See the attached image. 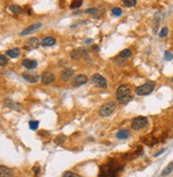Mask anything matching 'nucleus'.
Masks as SVG:
<instances>
[{
  "label": "nucleus",
  "mask_w": 173,
  "mask_h": 177,
  "mask_svg": "<svg viewBox=\"0 0 173 177\" xmlns=\"http://www.w3.org/2000/svg\"><path fill=\"white\" fill-rule=\"evenodd\" d=\"M131 89L128 85H120L118 87L116 91V99L117 101L121 103V104H126L132 100V95H131Z\"/></svg>",
  "instance_id": "nucleus-1"
},
{
  "label": "nucleus",
  "mask_w": 173,
  "mask_h": 177,
  "mask_svg": "<svg viewBox=\"0 0 173 177\" xmlns=\"http://www.w3.org/2000/svg\"><path fill=\"white\" fill-rule=\"evenodd\" d=\"M113 162L114 160H112L108 163H106V166H101V172L99 177H117V173L119 170H121V168H117V162L116 163Z\"/></svg>",
  "instance_id": "nucleus-2"
},
{
  "label": "nucleus",
  "mask_w": 173,
  "mask_h": 177,
  "mask_svg": "<svg viewBox=\"0 0 173 177\" xmlns=\"http://www.w3.org/2000/svg\"><path fill=\"white\" fill-rule=\"evenodd\" d=\"M117 108V104L115 102H108V103H105L104 105L101 106V108L99 109V115L103 118L109 117L114 113V111L116 110Z\"/></svg>",
  "instance_id": "nucleus-3"
},
{
  "label": "nucleus",
  "mask_w": 173,
  "mask_h": 177,
  "mask_svg": "<svg viewBox=\"0 0 173 177\" xmlns=\"http://www.w3.org/2000/svg\"><path fill=\"white\" fill-rule=\"evenodd\" d=\"M154 87L155 85L153 82H148V83H144L143 85H141V86L137 87L135 89V92L138 95H148L154 90Z\"/></svg>",
  "instance_id": "nucleus-4"
},
{
  "label": "nucleus",
  "mask_w": 173,
  "mask_h": 177,
  "mask_svg": "<svg viewBox=\"0 0 173 177\" xmlns=\"http://www.w3.org/2000/svg\"><path fill=\"white\" fill-rule=\"evenodd\" d=\"M148 125V118L142 117V116H139V117H136L133 119L132 121V128L134 131H140Z\"/></svg>",
  "instance_id": "nucleus-5"
},
{
  "label": "nucleus",
  "mask_w": 173,
  "mask_h": 177,
  "mask_svg": "<svg viewBox=\"0 0 173 177\" xmlns=\"http://www.w3.org/2000/svg\"><path fill=\"white\" fill-rule=\"evenodd\" d=\"M91 82L99 88H106L107 87V82L104 79V76H102L99 73H94V76H91Z\"/></svg>",
  "instance_id": "nucleus-6"
},
{
  "label": "nucleus",
  "mask_w": 173,
  "mask_h": 177,
  "mask_svg": "<svg viewBox=\"0 0 173 177\" xmlns=\"http://www.w3.org/2000/svg\"><path fill=\"white\" fill-rule=\"evenodd\" d=\"M88 82V78H87L85 74H78V76H75L71 81V86L72 87H80L84 85V84H86Z\"/></svg>",
  "instance_id": "nucleus-7"
},
{
  "label": "nucleus",
  "mask_w": 173,
  "mask_h": 177,
  "mask_svg": "<svg viewBox=\"0 0 173 177\" xmlns=\"http://www.w3.org/2000/svg\"><path fill=\"white\" fill-rule=\"evenodd\" d=\"M88 54V51L85 48H77V49L72 50L71 53H70V57L72 60H80L82 57L86 56Z\"/></svg>",
  "instance_id": "nucleus-8"
},
{
  "label": "nucleus",
  "mask_w": 173,
  "mask_h": 177,
  "mask_svg": "<svg viewBox=\"0 0 173 177\" xmlns=\"http://www.w3.org/2000/svg\"><path fill=\"white\" fill-rule=\"evenodd\" d=\"M41 81L44 85H50L55 81V76L53 74L52 72L45 71L41 76Z\"/></svg>",
  "instance_id": "nucleus-9"
},
{
  "label": "nucleus",
  "mask_w": 173,
  "mask_h": 177,
  "mask_svg": "<svg viewBox=\"0 0 173 177\" xmlns=\"http://www.w3.org/2000/svg\"><path fill=\"white\" fill-rule=\"evenodd\" d=\"M39 47V39L36 37H31L25 44V49L27 50H33Z\"/></svg>",
  "instance_id": "nucleus-10"
},
{
  "label": "nucleus",
  "mask_w": 173,
  "mask_h": 177,
  "mask_svg": "<svg viewBox=\"0 0 173 177\" xmlns=\"http://www.w3.org/2000/svg\"><path fill=\"white\" fill-rule=\"evenodd\" d=\"M75 76V70L71 69V68H64L60 73V76L62 80L64 81H69L71 80Z\"/></svg>",
  "instance_id": "nucleus-11"
},
{
  "label": "nucleus",
  "mask_w": 173,
  "mask_h": 177,
  "mask_svg": "<svg viewBox=\"0 0 173 177\" xmlns=\"http://www.w3.org/2000/svg\"><path fill=\"white\" fill-rule=\"evenodd\" d=\"M4 105L9 107V108H11V109L16 110V111H21L23 110V106L20 105L19 103L14 102L13 100H10V99H5L4 100Z\"/></svg>",
  "instance_id": "nucleus-12"
},
{
  "label": "nucleus",
  "mask_w": 173,
  "mask_h": 177,
  "mask_svg": "<svg viewBox=\"0 0 173 177\" xmlns=\"http://www.w3.org/2000/svg\"><path fill=\"white\" fill-rule=\"evenodd\" d=\"M41 27V23H33V25H31V26H29L28 28H26L25 30L21 31V35L23 36H26V35H29V34L33 33V32H35V31H37L39 28Z\"/></svg>",
  "instance_id": "nucleus-13"
},
{
  "label": "nucleus",
  "mask_w": 173,
  "mask_h": 177,
  "mask_svg": "<svg viewBox=\"0 0 173 177\" xmlns=\"http://www.w3.org/2000/svg\"><path fill=\"white\" fill-rule=\"evenodd\" d=\"M21 66L25 67L28 70H33L37 67V62L35 60H30V58H26L21 62Z\"/></svg>",
  "instance_id": "nucleus-14"
},
{
  "label": "nucleus",
  "mask_w": 173,
  "mask_h": 177,
  "mask_svg": "<svg viewBox=\"0 0 173 177\" xmlns=\"http://www.w3.org/2000/svg\"><path fill=\"white\" fill-rule=\"evenodd\" d=\"M23 79H25L29 83H37L38 81L41 80V78L37 74H33V73H30V72H23Z\"/></svg>",
  "instance_id": "nucleus-15"
},
{
  "label": "nucleus",
  "mask_w": 173,
  "mask_h": 177,
  "mask_svg": "<svg viewBox=\"0 0 173 177\" xmlns=\"http://www.w3.org/2000/svg\"><path fill=\"white\" fill-rule=\"evenodd\" d=\"M55 38L52 37V36H45V37L41 39V45L44 46V47H52V46L55 45Z\"/></svg>",
  "instance_id": "nucleus-16"
},
{
  "label": "nucleus",
  "mask_w": 173,
  "mask_h": 177,
  "mask_svg": "<svg viewBox=\"0 0 173 177\" xmlns=\"http://www.w3.org/2000/svg\"><path fill=\"white\" fill-rule=\"evenodd\" d=\"M0 177H13L12 170L5 166H0Z\"/></svg>",
  "instance_id": "nucleus-17"
},
{
  "label": "nucleus",
  "mask_w": 173,
  "mask_h": 177,
  "mask_svg": "<svg viewBox=\"0 0 173 177\" xmlns=\"http://www.w3.org/2000/svg\"><path fill=\"white\" fill-rule=\"evenodd\" d=\"M5 55L11 58H17V57L20 55V49L19 48H13V49H10L5 52Z\"/></svg>",
  "instance_id": "nucleus-18"
},
{
  "label": "nucleus",
  "mask_w": 173,
  "mask_h": 177,
  "mask_svg": "<svg viewBox=\"0 0 173 177\" xmlns=\"http://www.w3.org/2000/svg\"><path fill=\"white\" fill-rule=\"evenodd\" d=\"M9 11L11 12L12 14H14V15H18V14H21L23 12V9L18 5V4H12L9 7Z\"/></svg>",
  "instance_id": "nucleus-19"
},
{
  "label": "nucleus",
  "mask_w": 173,
  "mask_h": 177,
  "mask_svg": "<svg viewBox=\"0 0 173 177\" xmlns=\"http://www.w3.org/2000/svg\"><path fill=\"white\" fill-rule=\"evenodd\" d=\"M117 138L120 140H123V139H126L128 138V136H130V132H128V129H120L119 132L117 133Z\"/></svg>",
  "instance_id": "nucleus-20"
},
{
  "label": "nucleus",
  "mask_w": 173,
  "mask_h": 177,
  "mask_svg": "<svg viewBox=\"0 0 173 177\" xmlns=\"http://www.w3.org/2000/svg\"><path fill=\"white\" fill-rule=\"evenodd\" d=\"M172 171H173V161H171L169 164L164 169V171H162V176L165 177V176H167V175H169Z\"/></svg>",
  "instance_id": "nucleus-21"
},
{
  "label": "nucleus",
  "mask_w": 173,
  "mask_h": 177,
  "mask_svg": "<svg viewBox=\"0 0 173 177\" xmlns=\"http://www.w3.org/2000/svg\"><path fill=\"white\" fill-rule=\"evenodd\" d=\"M66 135L64 134H61V135L57 136V138L54 139V143L57 144V145H61V144H63L65 142V140H66Z\"/></svg>",
  "instance_id": "nucleus-22"
},
{
  "label": "nucleus",
  "mask_w": 173,
  "mask_h": 177,
  "mask_svg": "<svg viewBox=\"0 0 173 177\" xmlns=\"http://www.w3.org/2000/svg\"><path fill=\"white\" fill-rule=\"evenodd\" d=\"M132 55V50L131 49H124L122 50L120 52V54H119V56L122 57V58H124V60H126L128 57H130Z\"/></svg>",
  "instance_id": "nucleus-23"
},
{
  "label": "nucleus",
  "mask_w": 173,
  "mask_h": 177,
  "mask_svg": "<svg viewBox=\"0 0 173 177\" xmlns=\"http://www.w3.org/2000/svg\"><path fill=\"white\" fill-rule=\"evenodd\" d=\"M38 126H39V122L36 120H31L29 121V127H30V129H32V131H36L38 128Z\"/></svg>",
  "instance_id": "nucleus-24"
},
{
  "label": "nucleus",
  "mask_w": 173,
  "mask_h": 177,
  "mask_svg": "<svg viewBox=\"0 0 173 177\" xmlns=\"http://www.w3.org/2000/svg\"><path fill=\"white\" fill-rule=\"evenodd\" d=\"M83 4L82 0H75V1H72L71 4H70V9H77L80 8L81 5Z\"/></svg>",
  "instance_id": "nucleus-25"
},
{
  "label": "nucleus",
  "mask_w": 173,
  "mask_h": 177,
  "mask_svg": "<svg viewBox=\"0 0 173 177\" xmlns=\"http://www.w3.org/2000/svg\"><path fill=\"white\" fill-rule=\"evenodd\" d=\"M8 57L7 55H3V54H0V67H2V66H5V65L8 64Z\"/></svg>",
  "instance_id": "nucleus-26"
},
{
  "label": "nucleus",
  "mask_w": 173,
  "mask_h": 177,
  "mask_svg": "<svg viewBox=\"0 0 173 177\" xmlns=\"http://www.w3.org/2000/svg\"><path fill=\"white\" fill-rule=\"evenodd\" d=\"M168 32H169V30H168V28L167 27H164L162 30H160V32H159V34H158V36L160 38H164L166 37L167 35H168Z\"/></svg>",
  "instance_id": "nucleus-27"
},
{
  "label": "nucleus",
  "mask_w": 173,
  "mask_h": 177,
  "mask_svg": "<svg viewBox=\"0 0 173 177\" xmlns=\"http://www.w3.org/2000/svg\"><path fill=\"white\" fill-rule=\"evenodd\" d=\"M123 3H124V5H126L128 8H132V7H135L136 3H137V1H136V0H124Z\"/></svg>",
  "instance_id": "nucleus-28"
},
{
  "label": "nucleus",
  "mask_w": 173,
  "mask_h": 177,
  "mask_svg": "<svg viewBox=\"0 0 173 177\" xmlns=\"http://www.w3.org/2000/svg\"><path fill=\"white\" fill-rule=\"evenodd\" d=\"M62 177H82V176H80V175L73 173V172H70V171H66V172L63 173V176Z\"/></svg>",
  "instance_id": "nucleus-29"
},
{
  "label": "nucleus",
  "mask_w": 173,
  "mask_h": 177,
  "mask_svg": "<svg viewBox=\"0 0 173 177\" xmlns=\"http://www.w3.org/2000/svg\"><path fill=\"white\" fill-rule=\"evenodd\" d=\"M112 13H113V15L115 16H121L122 15V10L120 8H114L112 10Z\"/></svg>",
  "instance_id": "nucleus-30"
},
{
  "label": "nucleus",
  "mask_w": 173,
  "mask_h": 177,
  "mask_svg": "<svg viewBox=\"0 0 173 177\" xmlns=\"http://www.w3.org/2000/svg\"><path fill=\"white\" fill-rule=\"evenodd\" d=\"M165 60H173V54L169 51H166L165 52Z\"/></svg>",
  "instance_id": "nucleus-31"
},
{
  "label": "nucleus",
  "mask_w": 173,
  "mask_h": 177,
  "mask_svg": "<svg viewBox=\"0 0 173 177\" xmlns=\"http://www.w3.org/2000/svg\"><path fill=\"white\" fill-rule=\"evenodd\" d=\"M98 12V9L96 8H90V9H86L85 10V13L86 14H94V13H97Z\"/></svg>",
  "instance_id": "nucleus-32"
},
{
  "label": "nucleus",
  "mask_w": 173,
  "mask_h": 177,
  "mask_svg": "<svg viewBox=\"0 0 173 177\" xmlns=\"http://www.w3.org/2000/svg\"><path fill=\"white\" fill-rule=\"evenodd\" d=\"M33 171H34V175L37 176L38 174H39V172H41V168H39L38 166H35L33 168Z\"/></svg>",
  "instance_id": "nucleus-33"
},
{
  "label": "nucleus",
  "mask_w": 173,
  "mask_h": 177,
  "mask_svg": "<svg viewBox=\"0 0 173 177\" xmlns=\"http://www.w3.org/2000/svg\"><path fill=\"white\" fill-rule=\"evenodd\" d=\"M164 152H165V148H162V150H160V151H159V152H157V153L155 154V157H157V156H159V155H160V154H162Z\"/></svg>",
  "instance_id": "nucleus-34"
},
{
  "label": "nucleus",
  "mask_w": 173,
  "mask_h": 177,
  "mask_svg": "<svg viewBox=\"0 0 173 177\" xmlns=\"http://www.w3.org/2000/svg\"><path fill=\"white\" fill-rule=\"evenodd\" d=\"M91 48H92V50H94V51H100V48H99V46H92Z\"/></svg>",
  "instance_id": "nucleus-35"
},
{
  "label": "nucleus",
  "mask_w": 173,
  "mask_h": 177,
  "mask_svg": "<svg viewBox=\"0 0 173 177\" xmlns=\"http://www.w3.org/2000/svg\"><path fill=\"white\" fill-rule=\"evenodd\" d=\"M92 42L91 39H87V40H86V44H89V42Z\"/></svg>",
  "instance_id": "nucleus-36"
},
{
  "label": "nucleus",
  "mask_w": 173,
  "mask_h": 177,
  "mask_svg": "<svg viewBox=\"0 0 173 177\" xmlns=\"http://www.w3.org/2000/svg\"><path fill=\"white\" fill-rule=\"evenodd\" d=\"M172 82H173V76H172Z\"/></svg>",
  "instance_id": "nucleus-37"
}]
</instances>
